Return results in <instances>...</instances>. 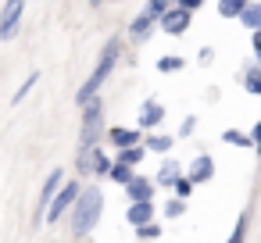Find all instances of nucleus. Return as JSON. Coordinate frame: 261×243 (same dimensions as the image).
Segmentation results:
<instances>
[{
	"instance_id": "obj_30",
	"label": "nucleus",
	"mask_w": 261,
	"mask_h": 243,
	"mask_svg": "<svg viewBox=\"0 0 261 243\" xmlns=\"http://www.w3.org/2000/svg\"><path fill=\"white\" fill-rule=\"evenodd\" d=\"M182 211H186V207H182V200H168V204H165V214H168V218H179Z\"/></svg>"
},
{
	"instance_id": "obj_14",
	"label": "nucleus",
	"mask_w": 261,
	"mask_h": 243,
	"mask_svg": "<svg viewBox=\"0 0 261 243\" xmlns=\"http://www.w3.org/2000/svg\"><path fill=\"white\" fill-rule=\"evenodd\" d=\"M240 22H243L250 33H257V29H261V4H257V0H247V8L240 11Z\"/></svg>"
},
{
	"instance_id": "obj_3",
	"label": "nucleus",
	"mask_w": 261,
	"mask_h": 243,
	"mask_svg": "<svg viewBox=\"0 0 261 243\" xmlns=\"http://www.w3.org/2000/svg\"><path fill=\"white\" fill-rule=\"evenodd\" d=\"M104 125V107H100V100L93 97L86 107H83V132H79V147L83 150H97V140H100V129Z\"/></svg>"
},
{
	"instance_id": "obj_26",
	"label": "nucleus",
	"mask_w": 261,
	"mask_h": 243,
	"mask_svg": "<svg viewBox=\"0 0 261 243\" xmlns=\"http://www.w3.org/2000/svg\"><path fill=\"white\" fill-rule=\"evenodd\" d=\"M136 232H140V239L147 243V239H158V236H161V225H154V222H147V225H140Z\"/></svg>"
},
{
	"instance_id": "obj_31",
	"label": "nucleus",
	"mask_w": 261,
	"mask_h": 243,
	"mask_svg": "<svg viewBox=\"0 0 261 243\" xmlns=\"http://www.w3.org/2000/svg\"><path fill=\"white\" fill-rule=\"evenodd\" d=\"M193 129H197V118H193V115H190V118H186V122H182V125H179V136H182V140H186V136H193Z\"/></svg>"
},
{
	"instance_id": "obj_9",
	"label": "nucleus",
	"mask_w": 261,
	"mask_h": 243,
	"mask_svg": "<svg viewBox=\"0 0 261 243\" xmlns=\"http://www.w3.org/2000/svg\"><path fill=\"white\" fill-rule=\"evenodd\" d=\"M61 182H65V168H54V172L47 175V182H43V190H40V207H47V204L54 200V193L61 190Z\"/></svg>"
},
{
	"instance_id": "obj_25",
	"label": "nucleus",
	"mask_w": 261,
	"mask_h": 243,
	"mask_svg": "<svg viewBox=\"0 0 261 243\" xmlns=\"http://www.w3.org/2000/svg\"><path fill=\"white\" fill-rule=\"evenodd\" d=\"M182 65H186L182 58H161V61H158V72H179Z\"/></svg>"
},
{
	"instance_id": "obj_19",
	"label": "nucleus",
	"mask_w": 261,
	"mask_h": 243,
	"mask_svg": "<svg viewBox=\"0 0 261 243\" xmlns=\"http://www.w3.org/2000/svg\"><path fill=\"white\" fill-rule=\"evenodd\" d=\"M36 83H40V72H36V68H33V75H25V83H22V86H18V90H15V97H11V100H15V104H22V100H25V97H29V90H33V86H36Z\"/></svg>"
},
{
	"instance_id": "obj_4",
	"label": "nucleus",
	"mask_w": 261,
	"mask_h": 243,
	"mask_svg": "<svg viewBox=\"0 0 261 243\" xmlns=\"http://www.w3.org/2000/svg\"><path fill=\"white\" fill-rule=\"evenodd\" d=\"M79 190H83L79 182H61V190H58V193H54V200L47 204V214H43V218H47V222H58V218H61V214L75 204Z\"/></svg>"
},
{
	"instance_id": "obj_29",
	"label": "nucleus",
	"mask_w": 261,
	"mask_h": 243,
	"mask_svg": "<svg viewBox=\"0 0 261 243\" xmlns=\"http://www.w3.org/2000/svg\"><path fill=\"white\" fill-rule=\"evenodd\" d=\"M172 186H175V193H179V197H190V193H193V182H190L186 175H179V179H175Z\"/></svg>"
},
{
	"instance_id": "obj_23",
	"label": "nucleus",
	"mask_w": 261,
	"mask_h": 243,
	"mask_svg": "<svg viewBox=\"0 0 261 243\" xmlns=\"http://www.w3.org/2000/svg\"><path fill=\"white\" fill-rule=\"evenodd\" d=\"M243 86H247V93H261V75H257V68H247Z\"/></svg>"
},
{
	"instance_id": "obj_20",
	"label": "nucleus",
	"mask_w": 261,
	"mask_h": 243,
	"mask_svg": "<svg viewBox=\"0 0 261 243\" xmlns=\"http://www.w3.org/2000/svg\"><path fill=\"white\" fill-rule=\"evenodd\" d=\"M168 8H172V0H147V11H143V15H147L150 22H158Z\"/></svg>"
},
{
	"instance_id": "obj_13",
	"label": "nucleus",
	"mask_w": 261,
	"mask_h": 243,
	"mask_svg": "<svg viewBox=\"0 0 261 243\" xmlns=\"http://www.w3.org/2000/svg\"><path fill=\"white\" fill-rule=\"evenodd\" d=\"M125 218L140 229V225H147V222L154 218V204H150V200H140V204H133V207L125 211Z\"/></svg>"
},
{
	"instance_id": "obj_2",
	"label": "nucleus",
	"mask_w": 261,
	"mask_h": 243,
	"mask_svg": "<svg viewBox=\"0 0 261 243\" xmlns=\"http://www.w3.org/2000/svg\"><path fill=\"white\" fill-rule=\"evenodd\" d=\"M118 54H122V43H118V40H108V47L100 50V61H97V68H93V75H90V79L79 86V93H75V104H79V107H86V104L93 100V93L104 86V79L111 75V68H115Z\"/></svg>"
},
{
	"instance_id": "obj_27",
	"label": "nucleus",
	"mask_w": 261,
	"mask_h": 243,
	"mask_svg": "<svg viewBox=\"0 0 261 243\" xmlns=\"http://www.w3.org/2000/svg\"><path fill=\"white\" fill-rule=\"evenodd\" d=\"M243 236H247V214H240V222H236V229H232L229 243H243Z\"/></svg>"
},
{
	"instance_id": "obj_11",
	"label": "nucleus",
	"mask_w": 261,
	"mask_h": 243,
	"mask_svg": "<svg viewBox=\"0 0 261 243\" xmlns=\"http://www.w3.org/2000/svg\"><path fill=\"white\" fill-rule=\"evenodd\" d=\"M161 118H165V107H161L158 100H147V104L140 107V129H154Z\"/></svg>"
},
{
	"instance_id": "obj_18",
	"label": "nucleus",
	"mask_w": 261,
	"mask_h": 243,
	"mask_svg": "<svg viewBox=\"0 0 261 243\" xmlns=\"http://www.w3.org/2000/svg\"><path fill=\"white\" fill-rule=\"evenodd\" d=\"M111 143L122 147V150H125V147H136V132H133V129H111Z\"/></svg>"
},
{
	"instance_id": "obj_24",
	"label": "nucleus",
	"mask_w": 261,
	"mask_h": 243,
	"mask_svg": "<svg viewBox=\"0 0 261 243\" xmlns=\"http://www.w3.org/2000/svg\"><path fill=\"white\" fill-rule=\"evenodd\" d=\"M108 175H111L115 182H122V186H125V182L133 179V168H125V165H111V168H108Z\"/></svg>"
},
{
	"instance_id": "obj_6",
	"label": "nucleus",
	"mask_w": 261,
	"mask_h": 243,
	"mask_svg": "<svg viewBox=\"0 0 261 243\" xmlns=\"http://www.w3.org/2000/svg\"><path fill=\"white\" fill-rule=\"evenodd\" d=\"M190 18H193V15H186V11H179V8H168L158 22H161V29H165L168 36H179V33L190 29Z\"/></svg>"
},
{
	"instance_id": "obj_1",
	"label": "nucleus",
	"mask_w": 261,
	"mask_h": 243,
	"mask_svg": "<svg viewBox=\"0 0 261 243\" xmlns=\"http://www.w3.org/2000/svg\"><path fill=\"white\" fill-rule=\"evenodd\" d=\"M100 211H104V193H100V186L79 190L75 207H72V232H75V236H90L93 225L100 222Z\"/></svg>"
},
{
	"instance_id": "obj_15",
	"label": "nucleus",
	"mask_w": 261,
	"mask_h": 243,
	"mask_svg": "<svg viewBox=\"0 0 261 243\" xmlns=\"http://www.w3.org/2000/svg\"><path fill=\"white\" fill-rule=\"evenodd\" d=\"M150 33H154V22H150L147 15L133 18V25H129V36H133V40H150Z\"/></svg>"
},
{
	"instance_id": "obj_8",
	"label": "nucleus",
	"mask_w": 261,
	"mask_h": 243,
	"mask_svg": "<svg viewBox=\"0 0 261 243\" xmlns=\"http://www.w3.org/2000/svg\"><path fill=\"white\" fill-rule=\"evenodd\" d=\"M211 175H215V161H211L207 154H197V157H193V165H190V175H186V179L197 186V182H207Z\"/></svg>"
},
{
	"instance_id": "obj_7",
	"label": "nucleus",
	"mask_w": 261,
	"mask_h": 243,
	"mask_svg": "<svg viewBox=\"0 0 261 243\" xmlns=\"http://www.w3.org/2000/svg\"><path fill=\"white\" fill-rule=\"evenodd\" d=\"M108 168H111V165H108V157H104L100 150H83V157H79V172H83V175H86V172H90V175H108Z\"/></svg>"
},
{
	"instance_id": "obj_28",
	"label": "nucleus",
	"mask_w": 261,
	"mask_h": 243,
	"mask_svg": "<svg viewBox=\"0 0 261 243\" xmlns=\"http://www.w3.org/2000/svg\"><path fill=\"white\" fill-rule=\"evenodd\" d=\"M200 4H204V0H172V8H179V11H186V15H193Z\"/></svg>"
},
{
	"instance_id": "obj_17",
	"label": "nucleus",
	"mask_w": 261,
	"mask_h": 243,
	"mask_svg": "<svg viewBox=\"0 0 261 243\" xmlns=\"http://www.w3.org/2000/svg\"><path fill=\"white\" fill-rule=\"evenodd\" d=\"M243 8H247V0H218V15L222 18H240Z\"/></svg>"
},
{
	"instance_id": "obj_10",
	"label": "nucleus",
	"mask_w": 261,
	"mask_h": 243,
	"mask_svg": "<svg viewBox=\"0 0 261 243\" xmlns=\"http://www.w3.org/2000/svg\"><path fill=\"white\" fill-rule=\"evenodd\" d=\"M125 193H129V200H133V204L150 200V197H154V182H147V179H136V175H133V179L125 182Z\"/></svg>"
},
{
	"instance_id": "obj_12",
	"label": "nucleus",
	"mask_w": 261,
	"mask_h": 243,
	"mask_svg": "<svg viewBox=\"0 0 261 243\" xmlns=\"http://www.w3.org/2000/svg\"><path fill=\"white\" fill-rule=\"evenodd\" d=\"M179 175H182V165H179L175 157H168V161L158 168V175H154V186H172Z\"/></svg>"
},
{
	"instance_id": "obj_21",
	"label": "nucleus",
	"mask_w": 261,
	"mask_h": 243,
	"mask_svg": "<svg viewBox=\"0 0 261 243\" xmlns=\"http://www.w3.org/2000/svg\"><path fill=\"white\" fill-rule=\"evenodd\" d=\"M222 140H225V143H236V147H247V150L254 147V140H250L247 132H236V129H225V132H222Z\"/></svg>"
},
{
	"instance_id": "obj_16",
	"label": "nucleus",
	"mask_w": 261,
	"mask_h": 243,
	"mask_svg": "<svg viewBox=\"0 0 261 243\" xmlns=\"http://www.w3.org/2000/svg\"><path fill=\"white\" fill-rule=\"evenodd\" d=\"M143 154H147L143 147H125V150H118V161H115V165L133 168V165H140V161H143Z\"/></svg>"
},
{
	"instance_id": "obj_33",
	"label": "nucleus",
	"mask_w": 261,
	"mask_h": 243,
	"mask_svg": "<svg viewBox=\"0 0 261 243\" xmlns=\"http://www.w3.org/2000/svg\"><path fill=\"white\" fill-rule=\"evenodd\" d=\"M100 4H104V0H90V8H100Z\"/></svg>"
},
{
	"instance_id": "obj_5",
	"label": "nucleus",
	"mask_w": 261,
	"mask_h": 243,
	"mask_svg": "<svg viewBox=\"0 0 261 243\" xmlns=\"http://www.w3.org/2000/svg\"><path fill=\"white\" fill-rule=\"evenodd\" d=\"M22 11H25V0H8V4H4V11H0V43H8L18 33Z\"/></svg>"
},
{
	"instance_id": "obj_22",
	"label": "nucleus",
	"mask_w": 261,
	"mask_h": 243,
	"mask_svg": "<svg viewBox=\"0 0 261 243\" xmlns=\"http://www.w3.org/2000/svg\"><path fill=\"white\" fill-rule=\"evenodd\" d=\"M172 136H147V150H154V154H165V150H172Z\"/></svg>"
},
{
	"instance_id": "obj_32",
	"label": "nucleus",
	"mask_w": 261,
	"mask_h": 243,
	"mask_svg": "<svg viewBox=\"0 0 261 243\" xmlns=\"http://www.w3.org/2000/svg\"><path fill=\"white\" fill-rule=\"evenodd\" d=\"M200 61H204V65H207V61H215V50H211V47H204V50H200Z\"/></svg>"
}]
</instances>
